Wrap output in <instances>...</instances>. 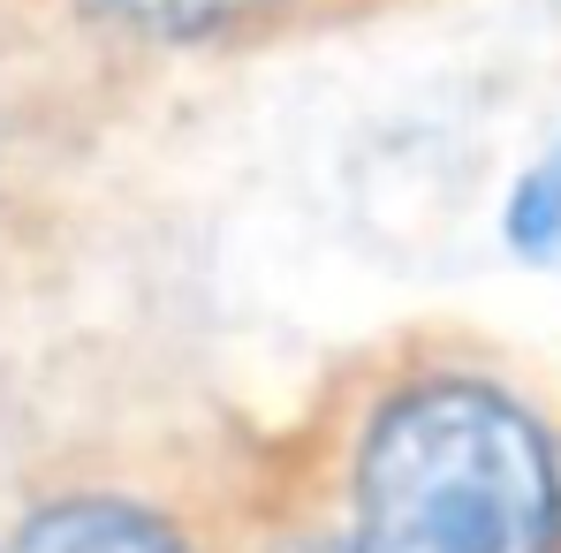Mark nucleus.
Masks as SVG:
<instances>
[{
    "instance_id": "1",
    "label": "nucleus",
    "mask_w": 561,
    "mask_h": 553,
    "mask_svg": "<svg viewBox=\"0 0 561 553\" xmlns=\"http://www.w3.org/2000/svg\"><path fill=\"white\" fill-rule=\"evenodd\" d=\"M554 448L493 387L387 402L357 456V553H554Z\"/></svg>"
},
{
    "instance_id": "4",
    "label": "nucleus",
    "mask_w": 561,
    "mask_h": 553,
    "mask_svg": "<svg viewBox=\"0 0 561 553\" xmlns=\"http://www.w3.org/2000/svg\"><path fill=\"white\" fill-rule=\"evenodd\" d=\"M99 8L145 23V31H213V23H228L243 8H266V0H99Z\"/></svg>"
},
{
    "instance_id": "3",
    "label": "nucleus",
    "mask_w": 561,
    "mask_h": 553,
    "mask_svg": "<svg viewBox=\"0 0 561 553\" xmlns=\"http://www.w3.org/2000/svg\"><path fill=\"white\" fill-rule=\"evenodd\" d=\"M508 243L531 266H561V145L547 160H531V175L508 197Z\"/></svg>"
},
{
    "instance_id": "2",
    "label": "nucleus",
    "mask_w": 561,
    "mask_h": 553,
    "mask_svg": "<svg viewBox=\"0 0 561 553\" xmlns=\"http://www.w3.org/2000/svg\"><path fill=\"white\" fill-rule=\"evenodd\" d=\"M0 553H183L152 516L114 508V500H61L46 516H31Z\"/></svg>"
}]
</instances>
